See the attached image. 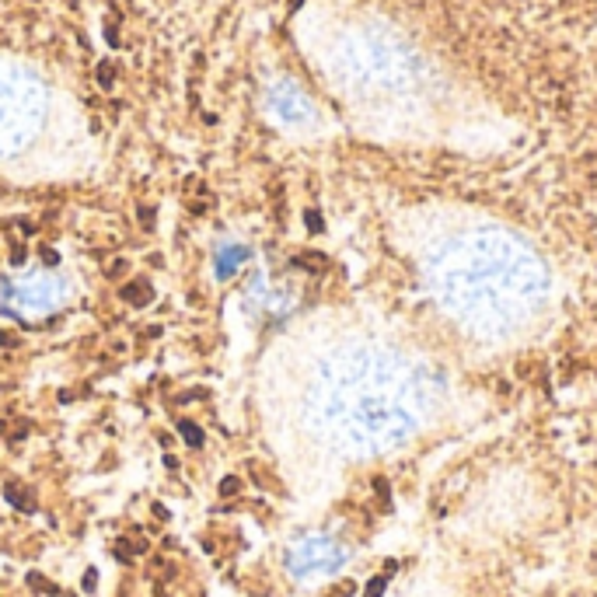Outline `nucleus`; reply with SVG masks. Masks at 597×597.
Listing matches in <instances>:
<instances>
[{
	"instance_id": "nucleus-7",
	"label": "nucleus",
	"mask_w": 597,
	"mask_h": 597,
	"mask_svg": "<svg viewBox=\"0 0 597 597\" xmlns=\"http://www.w3.org/2000/svg\"><path fill=\"white\" fill-rule=\"evenodd\" d=\"M98 77H101V88H108V84H112V70H108V63L98 70Z\"/></svg>"
},
{
	"instance_id": "nucleus-1",
	"label": "nucleus",
	"mask_w": 597,
	"mask_h": 597,
	"mask_svg": "<svg viewBox=\"0 0 597 597\" xmlns=\"http://www.w3.org/2000/svg\"><path fill=\"white\" fill-rule=\"evenodd\" d=\"M123 300H130V304H150L154 300V290H150V283H126L123 287Z\"/></svg>"
},
{
	"instance_id": "nucleus-8",
	"label": "nucleus",
	"mask_w": 597,
	"mask_h": 597,
	"mask_svg": "<svg viewBox=\"0 0 597 597\" xmlns=\"http://www.w3.org/2000/svg\"><path fill=\"white\" fill-rule=\"evenodd\" d=\"M84 590H95V569H88V580H84Z\"/></svg>"
},
{
	"instance_id": "nucleus-5",
	"label": "nucleus",
	"mask_w": 597,
	"mask_h": 597,
	"mask_svg": "<svg viewBox=\"0 0 597 597\" xmlns=\"http://www.w3.org/2000/svg\"><path fill=\"white\" fill-rule=\"evenodd\" d=\"M237 489H241V482H237L234 475H231V479H224V482H220V496H237Z\"/></svg>"
},
{
	"instance_id": "nucleus-2",
	"label": "nucleus",
	"mask_w": 597,
	"mask_h": 597,
	"mask_svg": "<svg viewBox=\"0 0 597 597\" xmlns=\"http://www.w3.org/2000/svg\"><path fill=\"white\" fill-rule=\"evenodd\" d=\"M7 499H11L18 510H25V513H32V510H35V496H32V493H25L18 482H7Z\"/></svg>"
},
{
	"instance_id": "nucleus-6",
	"label": "nucleus",
	"mask_w": 597,
	"mask_h": 597,
	"mask_svg": "<svg viewBox=\"0 0 597 597\" xmlns=\"http://www.w3.org/2000/svg\"><path fill=\"white\" fill-rule=\"evenodd\" d=\"M0 346H7V349H18V346H21V339H18L14 332H0Z\"/></svg>"
},
{
	"instance_id": "nucleus-3",
	"label": "nucleus",
	"mask_w": 597,
	"mask_h": 597,
	"mask_svg": "<svg viewBox=\"0 0 597 597\" xmlns=\"http://www.w3.org/2000/svg\"><path fill=\"white\" fill-rule=\"evenodd\" d=\"M178 430H182V436H185V444H189V447H203V430H199V426H192L189 419H182Z\"/></svg>"
},
{
	"instance_id": "nucleus-4",
	"label": "nucleus",
	"mask_w": 597,
	"mask_h": 597,
	"mask_svg": "<svg viewBox=\"0 0 597 597\" xmlns=\"http://www.w3.org/2000/svg\"><path fill=\"white\" fill-rule=\"evenodd\" d=\"M28 583H32L38 594H60V590H56V587H53V583H49L42 573H28Z\"/></svg>"
}]
</instances>
